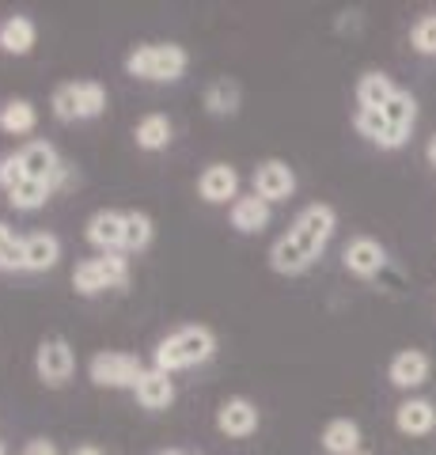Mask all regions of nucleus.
Instances as JSON below:
<instances>
[{
    "label": "nucleus",
    "mask_w": 436,
    "mask_h": 455,
    "mask_svg": "<svg viewBox=\"0 0 436 455\" xmlns=\"http://www.w3.org/2000/svg\"><path fill=\"white\" fill-rule=\"evenodd\" d=\"M217 353V334L209 326L194 323V326H178V331L167 334L160 346H156V364L160 372L175 376V372H186V368H198Z\"/></svg>",
    "instance_id": "f257e3e1"
},
{
    "label": "nucleus",
    "mask_w": 436,
    "mask_h": 455,
    "mask_svg": "<svg viewBox=\"0 0 436 455\" xmlns=\"http://www.w3.org/2000/svg\"><path fill=\"white\" fill-rule=\"evenodd\" d=\"M190 57L175 42H148V46H137L125 57V73L137 80H152V84H175L186 76Z\"/></svg>",
    "instance_id": "f03ea898"
},
{
    "label": "nucleus",
    "mask_w": 436,
    "mask_h": 455,
    "mask_svg": "<svg viewBox=\"0 0 436 455\" xmlns=\"http://www.w3.org/2000/svg\"><path fill=\"white\" fill-rule=\"evenodd\" d=\"M50 107H53V118H61V122L99 118L107 110V88L99 80H68V84L53 88Z\"/></svg>",
    "instance_id": "7ed1b4c3"
},
{
    "label": "nucleus",
    "mask_w": 436,
    "mask_h": 455,
    "mask_svg": "<svg viewBox=\"0 0 436 455\" xmlns=\"http://www.w3.org/2000/svg\"><path fill=\"white\" fill-rule=\"evenodd\" d=\"M130 284V259L122 251L99 254V259H83L73 269V289L80 296H99L107 289H125Z\"/></svg>",
    "instance_id": "20e7f679"
},
{
    "label": "nucleus",
    "mask_w": 436,
    "mask_h": 455,
    "mask_svg": "<svg viewBox=\"0 0 436 455\" xmlns=\"http://www.w3.org/2000/svg\"><path fill=\"white\" fill-rule=\"evenodd\" d=\"M334 228H337V212H334V205H327V202H315V205H307L297 220H292V228H289V239L297 243L307 259H319L322 254V247L330 243V235H334Z\"/></svg>",
    "instance_id": "39448f33"
},
{
    "label": "nucleus",
    "mask_w": 436,
    "mask_h": 455,
    "mask_svg": "<svg viewBox=\"0 0 436 455\" xmlns=\"http://www.w3.org/2000/svg\"><path fill=\"white\" fill-rule=\"evenodd\" d=\"M140 372H145V364H140V357H133V353H118V349H103L95 353L91 364H88V376L95 387H137Z\"/></svg>",
    "instance_id": "423d86ee"
},
{
    "label": "nucleus",
    "mask_w": 436,
    "mask_h": 455,
    "mask_svg": "<svg viewBox=\"0 0 436 455\" xmlns=\"http://www.w3.org/2000/svg\"><path fill=\"white\" fill-rule=\"evenodd\" d=\"M76 368V353L68 346L65 334H46L38 341V353H35V372L46 387H65L68 376Z\"/></svg>",
    "instance_id": "0eeeda50"
},
{
    "label": "nucleus",
    "mask_w": 436,
    "mask_h": 455,
    "mask_svg": "<svg viewBox=\"0 0 436 455\" xmlns=\"http://www.w3.org/2000/svg\"><path fill=\"white\" fill-rule=\"evenodd\" d=\"M342 262H345V269H349L353 277L372 281V277H379V274L387 269V251H384V243H379V239L357 235V239H349V243H345Z\"/></svg>",
    "instance_id": "6e6552de"
},
{
    "label": "nucleus",
    "mask_w": 436,
    "mask_h": 455,
    "mask_svg": "<svg viewBox=\"0 0 436 455\" xmlns=\"http://www.w3.org/2000/svg\"><path fill=\"white\" fill-rule=\"evenodd\" d=\"M292 190H297V171H292L285 160H262L255 167V194L262 202H289Z\"/></svg>",
    "instance_id": "1a4fd4ad"
},
{
    "label": "nucleus",
    "mask_w": 436,
    "mask_h": 455,
    "mask_svg": "<svg viewBox=\"0 0 436 455\" xmlns=\"http://www.w3.org/2000/svg\"><path fill=\"white\" fill-rule=\"evenodd\" d=\"M258 406L250 403V398L243 395H235V398H224L220 410H217V429L224 436H232V440H247L250 433H258Z\"/></svg>",
    "instance_id": "9d476101"
},
{
    "label": "nucleus",
    "mask_w": 436,
    "mask_h": 455,
    "mask_svg": "<svg viewBox=\"0 0 436 455\" xmlns=\"http://www.w3.org/2000/svg\"><path fill=\"white\" fill-rule=\"evenodd\" d=\"M20 164H23V175L35 179V182H46L53 190V179H58V171L65 167V160L58 156V148L50 145V140H27L20 148Z\"/></svg>",
    "instance_id": "9b49d317"
},
{
    "label": "nucleus",
    "mask_w": 436,
    "mask_h": 455,
    "mask_svg": "<svg viewBox=\"0 0 436 455\" xmlns=\"http://www.w3.org/2000/svg\"><path fill=\"white\" fill-rule=\"evenodd\" d=\"M198 194L209 205H228L239 197V171L232 164H209L198 179Z\"/></svg>",
    "instance_id": "f8f14e48"
},
{
    "label": "nucleus",
    "mask_w": 436,
    "mask_h": 455,
    "mask_svg": "<svg viewBox=\"0 0 436 455\" xmlns=\"http://www.w3.org/2000/svg\"><path fill=\"white\" fill-rule=\"evenodd\" d=\"M429 353H421V349H402V353H395L391 357V364H387V379L395 383L399 391H414V387H421V383L429 379Z\"/></svg>",
    "instance_id": "ddd939ff"
},
{
    "label": "nucleus",
    "mask_w": 436,
    "mask_h": 455,
    "mask_svg": "<svg viewBox=\"0 0 436 455\" xmlns=\"http://www.w3.org/2000/svg\"><path fill=\"white\" fill-rule=\"evenodd\" d=\"M91 247H99L103 254L110 251H122V235H125V212H115V209H99L88 217V228H83Z\"/></svg>",
    "instance_id": "4468645a"
},
{
    "label": "nucleus",
    "mask_w": 436,
    "mask_h": 455,
    "mask_svg": "<svg viewBox=\"0 0 436 455\" xmlns=\"http://www.w3.org/2000/svg\"><path fill=\"white\" fill-rule=\"evenodd\" d=\"M61 259V239L53 232H31L23 235V269L27 274H46Z\"/></svg>",
    "instance_id": "2eb2a0df"
},
{
    "label": "nucleus",
    "mask_w": 436,
    "mask_h": 455,
    "mask_svg": "<svg viewBox=\"0 0 436 455\" xmlns=\"http://www.w3.org/2000/svg\"><path fill=\"white\" fill-rule=\"evenodd\" d=\"M384 118H387V130H391V145L402 148L414 133V122H417V99L399 88V95L384 107Z\"/></svg>",
    "instance_id": "dca6fc26"
},
{
    "label": "nucleus",
    "mask_w": 436,
    "mask_h": 455,
    "mask_svg": "<svg viewBox=\"0 0 436 455\" xmlns=\"http://www.w3.org/2000/svg\"><path fill=\"white\" fill-rule=\"evenodd\" d=\"M133 395H137V403L145 410H167L175 403V379L167 372H160V368H145L140 379H137V387H133Z\"/></svg>",
    "instance_id": "f3484780"
},
{
    "label": "nucleus",
    "mask_w": 436,
    "mask_h": 455,
    "mask_svg": "<svg viewBox=\"0 0 436 455\" xmlns=\"http://www.w3.org/2000/svg\"><path fill=\"white\" fill-rule=\"evenodd\" d=\"M35 42H38V27L31 16H23V12H16V16H8L0 23V50L8 57H27L35 50Z\"/></svg>",
    "instance_id": "a211bd4d"
},
{
    "label": "nucleus",
    "mask_w": 436,
    "mask_h": 455,
    "mask_svg": "<svg viewBox=\"0 0 436 455\" xmlns=\"http://www.w3.org/2000/svg\"><path fill=\"white\" fill-rule=\"evenodd\" d=\"M395 429L402 436H429L436 429V406L429 398H406L395 410Z\"/></svg>",
    "instance_id": "6ab92c4d"
},
{
    "label": "nucleus",
    "mask_w": 436,
    "mask_h": 455,
    "mask_svg": "<svg viewBox=\"0 0 436 455\" xmlns=\"http://www.w3.org/2000/svg\"><path fill=\"white\" fill-rule=\"evenodd\" d=\"M270 217H273V205L262 202L258 194H247V197H235L232 202V228L243 235H255L262 228H270Z\"/></svg>",
    "instance_id": "aec40b11"
},
{
    "label": "nucleus",
    "mask_w": 436,
    "mask_h": 455,
    "mask_svg": "<svg viewBox=\"0 0 436 455\" xmlns=\"http://www.w3.org/2000/svg\"><path fill=\"white\" fill-rule=\"evenodd\" d=\"M395 95H399L395 80H391L387 73H379V68H372V73H364L357 80V107L361 110H384Z\"/></svg>",
    "instance_id": "412c9836"
},
{
    "label": "nucleus",
    "mask_w": 436,
    "mask_h": 455,
    "mask_svg": "<svg viewBox=\"0 0 436 455\" xmlns=\"http://www.w3.org/2000/svg\"><path fill=\"white\" fill-rule=\"evenodd\" d=\"M322 451L327 455H357L361 451V425L353 418H334L322 429Z\"/></svg>",
    "instance_id": "4be33fe9"
},
{
    "label": "nucleus",
    "mask_w": 436,
    "mask_h": 455,
    "mask_svg": "<svg viewBox=\"0 0 436 455\" xmlns=\"http://www.w3.org/2000/svg\"><path fill=\"white\" fill-rule=\"evenodd\" d=\"M202 103H205V110L213 114V118H232V114H239L243 92H239V84H235L232 76H220V80H213V84L205 88Z\"/></svg>",
    "instance_id": "5701e85b"
},
{
    "label": "nucleus",
    "mask_w": 436,
    "mask_h": 455,
    "mask_svg": "<svg viewBox=\"0 0 436 455\" xmlns=\"http://www.w3.org/2000/svg\"><path fill=\"white\" fill-rule=\"evenodd\" d=\"M38 125V110L31 99H8L4 107H0V130L12 133V137H27L35 133Z\"/></svg>",
    "instance_id": "b1692460"
},
{
    "label": "nucleus",
    "mask_w": 436,
    "mask_h": 455,
    "mask_svg": "<svg viewBox=\"0 0 436 455\" xmlns=\"http://www.w3.org/2000/svg\"><path fill=\"white\" fill-rule=\"evenodd\" d=\"M171 118L167 114H145V118L137 122V130H133V137H137V148H145V152H160V148H167L171 145Z\"/></svg>",
    "instance_id": "393cba45"
},
{
    "label": "nucleus",
    "mask_w": 436,
    "mask_h": 455,
    "mask_svg": "<svg viewBox=\"0 0 436 455\" xmlns=\"http://www.w3.org/2000/svg\"><path fill=\"white\" fill-rule=\"evenodd\" d=\"M353 130H357L364 140L379 145V148H395V145H391V130H387L384 110H361V107H357V114H353Z\"/></svg>",
    "instance_id": "a878e982"
},
{
    "label": "nucleus",
    "mask_w": 436,
    "mask_h": 455,
    "mask_svg": "<svg viewBox=\"0 0 436 455\" xmlns=\"http://www.w3.org/2000/svg\"><path fill=\"white\" fill-rule=\"evenodd\" d=\"M152 235H156V228H152V217L148 212H137L130 209L125 212V235H122V251H145L152 243Z\"/></svg>",
    "instance_id": "bb28decb"
},
{
    "label": "nucleus",
    "mask_w": 436,
    "mask_h": 455,
    "mask_svg": "<svg viewBox=\"0 0 436 455\" xmlns=\"http://www.w3.org/2000/svg\"><path fill=\"white\" fill-rule=\"evenodd\" d=\"M53 197V190L46 187V182H35V179H23L16 190H8V205L20 209V212H35L42 209Z\"/></svg>",
    "instance_id": "cd10ccee"
},
{
    "label": "nucleus",
    "mask_w": 436,
    "mask_h": 455,
    "mask_svg": "<svg viewBox=\"0 0 436 455\" xmlns=\"http://www.w3.org/2000/svg\"><path fill=\"white\" fill-rule=\"evenodd\" d=\"M0 269H4V274L23 269V235L12 232L4 220H0Z\"/></svg>",
    "instance_id": "c85d7f7f"
},
{
    "label": "nucleus",
    "mask_w": 436,
    "mask_h": 455,
    "mask_svg": "<svg viewBox=\"0 0 436 455\" xmlns=\"http://www.w3.org/2000/svg\"><path fill=\"white\" fill-rule=\"evenodd\" d=\"M410 42H414L417 53L436 57V16H421L414 23V31H410Z\"/></svg>",
    "instance_id": "c756f323"
},
{
    "label": "nucleus",
    "mask_w": 436,
    "mask_h": 455,
    "mask_svg": "<svg viewBox=\"0 0 436 455\" xmlns=\"http://www.w3.org/2000/svg\"><path fill=\"white\" fill-rule=\"evenodd\" d=\"M23 164H20V152H8V156H0V190H16L20 182H23Z\"/></svg>",
    "instance_id": "7c9ffc66"
},
{
    "label": "nucleus",
    "mask_w": 436,
    "mask_h": 455,
    "mask_svg": "<svg viewBox=\"0 0 436 455\" xmlns=\"http://www.w3.org/2000/svg\"><path fill=\"white\" fill-rule=\"evenodd\" d=\"M20 455H61V451H58V444H53V440H42V436H35V440H27Z\"/></svg>",
    "instance_id": "2f4dec72"
},
{
    "label": "nucleus",
    "mask_w": 436,
    "mask_h": 455,
    "mask_svg": "<svg viewBox=\"0 0 436 455\" xmlns=\"http://www.w3.org/2000/svg\"><path fill=\"white\" fill-rule=\"evenodd\" d=\"M425 156H429V164H432V167H436V133H432V137H429V148H425Z\"/></svg>",
    "instance_id": "473e14b6"
},
{
    "label": "nucleus",
    "mask_w": 436,
    "mask_h": 455,
    "mask_svg": "<svg viewBox=\"0 0 436 455\" xmlns=\"http://www.w3.org/2000/svg\"><path fill=\"white\" fill-rule=\"evenodd\" d=\"M73 455H103V451H99V448H91V444H83V448H76Z\"/></svg>",
    "instance_id": "72a5a7b5"
},
{
    "label": "nucleus",
    "mask_w": 436,
    "mask_h": 455,
    "mask_svg": "<svg viewBox=\"0 0 436 455\" xmlns=\"http://www.w3.org/2000/svg\"><path fill=\"white\" fill-rule=\"evenodd\" d=\"M160 455H186V451H160Z\"/></svg>",
    "instance_id": "f704fd0d"
},
{
    "label": "nucleus",
    "mask_w": 436,
    "mask_h": 455,
    "mask_svg": "<svg viewBox=\"0 0 436 455\" xmlns=\"http://www.w3.org/2000/svg\"><path fill=\"white\" fill-rule=\"evenodd\" d=\"M0 455H8V451H4V444H0Z\"/></svg>",
    "instance_id": "c9c22d12"
},
{
    "label": "nucleus",
    "mask_w": 436,
    "mask_h": 455,
    "mask_svg": "<svg viewBox=\"0 0 436 455\" xmlns=\"http://www.w3.org/2000/svg\"><path fill=\"white\" fill-rule=\"evenodd\" d=\"M357 455H372V451H357Z\"/></svg>",
    "instance_id": "e433bc0d"
}]
</instances>
